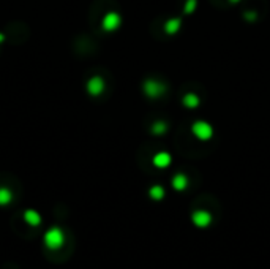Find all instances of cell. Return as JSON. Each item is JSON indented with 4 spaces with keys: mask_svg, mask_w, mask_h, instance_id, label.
<instances>
[{
    "mask_svg": "<svg viewBox=\"0 0 270 269\" xmlns=\"http://www.w3.org/2000/svg\"><path fill=\"white\" fill-rule=\"evenodd\" d=\"M143 92L147 98L150 100H157L161 98L163 95H166L167 92V86L160 79H153V78H148L143 83Z\"/></svg>",
    "mask_w": 270,
    "mask_h": 269,
    "instance_id": "cell-1",
    "label": "cell"
},
{
    "mask_svg": "<svg viewBox=\"0 0 270 269\" xmlns=\"http://www.w3.org/2000/svg\"><path fill=\"white\" fill-rule=\"evenodd\" d=\"M63 244H65V233L60 230L59 226L49 228V230L44 233V246L48 247L49 250H59Z\"/></svg>",
    "mask_w": 270,
    "mask_h": 269,
    "instance_id": "cell-2",
    "label": "cell"
},
{
    "mask_svg": "<svg viewBox=\"0 0 270 269\" xmlns=\"http://www.w3.org/2000/svg\"><path fill=\"white\" fill-rule=\"evenodd\" d=\"M191 133L196 136L199 141H210L215 134V130L212 124L206 122V120H196L191 125Z\"/></svg>",
    "mask_w": 270,
    "mask_h": 269,
    "instance_id": "cell-3",
    "label": "cell"
},
{
    "mask_svg": "<svg viewBox=\"0 0 270 269\" xmlns=\"http://www.w3.org/2000/svg\"><path fill=\"white\" fill-rule=\"evenodd\" d=\"M120 24H122V16H120L117 11L106 13L103 21H101V27H103V30L106 32H116L120 27Z\"/></svg>",
    "mask_w": 270,
    "mask_h": 269,
    "instance_id": "cell-4",
    "label": "cell"
},
{
    "mask_svg": "<svg viewBox=\"0 0 270 269\" xmlns=\"http://www.w3.org/2000/svg\"><path fill=\"white\" fill-rule=\"evenodd\" d=\"M104 79L101 76H92L89 81H87V92L90 93L92 97H98L104 92Z\"/></svg>",
    "mask_w": 270,
    "mask_h": 269,
    "instance_id": "cell-5",
    "label": "cell"
},
{
    "mask_svg": "<svg viewBox=\"0 0 270 269\" xmlns=\"http://www.w3.org/2000/svg\"><path fill=\"white\" fill-rule=\"evenodd\" d=\"M171 161H172L171 154H169V152H165V151H161V152H158V154H155L153 158H152L153 166L160 168V170H165V168H167V166L171 165Z\"/></svg>",
    "mask_w": 270,
    "mask_h": 269,
    "instance_id": "cell-6",
    "label": "cell"
},
{
    "mask_svg": "<svg viewBox=\"0 0 270 269\" xmlns=\"http://www.w3.org/2000/svg\"><path fill=\"white\" fill-rule=\"evenodd\" d=\"M165 33L166 35H175L182 29V18H169L165 22Z\"/></svg>",
    "mask_w": 270,
    "mask_h": 269,
    "instance_id": "cell-7",
    "label": "cell"
},
{
    "mask_svg": "<svg viewBox=\"0 0 270 269\" xmlns=\"http://www.w3.org/2000/svg\"><path fill=\"white\" fill-rule=\"evenodd\" d=\"M182 105H184L185 108H188V110H194V108H198L201 105V98H199L198 93L188 92V93H185L184 97H182Z\"/></svg>",
    "mask_w": 270,
    "mask_h": 269,
    "instance_id": "cell-8",
    "label": "cell"
},
{
    "mask_svg": "<svg viewBox=\"0 0 270 269\" xmlns=\"http://www.w3.org/2000/svg\"><path fill=\"white\" fill-rule=\"evenodd\" d=\"M172 187L175 188V190L184 192L185 188L188 187V178H187V174H184V173H177V174H175V176L172 178Z\"/></svg>",
    "mask_w": 270,
    "mask_h": 269,
    "instance_id": "cell-9",
    "label": "cell"
},
{
    "mask_svg": "<svg viewBox=\"0 0 270 269\" xmlns=\"http://www.w3.org/2000/svg\"><path fill=\"white\" fill-rule=\"evenodd\" d=\"M24 220L30 226H38L40 224H42V215H40L37 211H33V209H27L24 212Z\"/></svg>",
    "mask_w": 270,
    "mask_h": 269,
    "instance_id": "cell-10",
    "label": "cell"
},
{
    "mask_svg": "<svg viewBox=\"0 0 270 269\" xmlns=\"http://www.w3.org/2000/svg\"><path fill=\"white\" fill-rule=\"evenodd\" d=\"M193 220L198 226H206L210 224V214L206 211H198L193 214Z\"/></svg>",
    "mask_w": 270,
    "mask_h": 269,
    "instance_id": "cell-11",
    "label": "cell"
},
{
    "mask_svg": "<svg viewBox=\"0 0 270 269\" xmlns=\"http://www.w3.org/2000/svg\"><path fill=\"white\" fill-rule=\"evenodd\" d=\"M169 129V125H167L166 120H155L150 127V132L152 134H157V136H161V134H165Z\"/></svg>",
    "mask_w": 270,
    "mask_h": 269,
    "instance_id": "cell-12",
    "label": "cell"
},
{
    "mask_svg": "<svg viewBox=\"0 0 270 269\" xmlns=\"http://www.w3.org/2000/svg\"><path fill=\"white\" fill-rule=\"evenodd\" d=\"M13 201V193L10 188L0 187V206H6Z\"/></svg>",
    "mask_w": 270,
    "mask_h": 269,
    "instance_id": "cell-13",
    "label": "cell"
},
{
    "mask_svg": "<svg viewBox=\"0 0 270 269\" xmlns=\"http://www.w3.org/2000/svg\"><path fill=\"white\" fill-rule=\"evenodd\" d=\"M196 8H198V0H185V3H184V15L190 16V15H193L194 11H196Z\"/></svg>",
    "mask_w": 270,
    "mask_h": 269,
    "instance_id": "cell-14",
    "label": "cell"
},
{
    "mask_svg": "<svg viewBox=\"0 0 270 269\" xmlns=\"http://www.w3.org/2000/svg\"><path fill=\"white\" fill-rule=\"evenodd\" d=\"M148 195H150V198L153 200H161L165 197V188L161 185H153L150 188V192H148Z\"/></svg>",
    "mask_w": 270,
    "mask_h": 269,
    "instance_id": "cell-15",
    "label": "cell"
},
{
    "mask_svg": "<svg viewBox=\"0 0 270 269\" xmlns=\"http://www.w3.org/2000/svg\"><path fill=\"white\" fill-rule=\"evenodd\" d=\"M244 19H245V21L253 22V21L258 19V13H256V11H245L244 13Z\"/></svg>",
    "mask_w": 270,
    "mask_h": 269,
    "instance_id": "cell-16",
    "label": "cell"
},
{
    "mask_svg": "<svg viewBox=\"0 0 270 269\" xmlns=\"http://www.w3.org/2000/svg\"><path fill=\"white\" fill-rule=\"evenodd\" d=\"M228 2H231V3H240L242 0H228Z\"/></svg>",
    "mask_w": 270,
    "mask_h": 269,
    "instance_id": "cell-17",
    "label": "cell"
},
{
    "mask_svg": "<svg viewBox=\"0 0 270 269\" xmlns=\"http://www.w3.org/2000/svg\"><path fill=\"white\" fill-rule=\"evenodd\" d=\"M3 40H5V37H3V33H0V43H2V42H3Z\"/></svg>",
    "mask_w": 270,
    "mask_h": 269,
    "instance_id": "cell-18",
    "label": "cell"
}]
</instances>
